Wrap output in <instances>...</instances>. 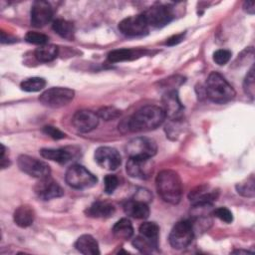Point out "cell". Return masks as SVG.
Wrapping results in <instances>:
<instances>
[{
  "label": "cell",
  "mask_w": 255,
  "mask_h": 255,
  "mask_svg": "<svg viewBox=\"0 0 255 255\" xmlns=\"http://www.w3.org/2000/svg\"><path fill=\"white\" fill-rule=\"evenodd\" d=\"M76 249L85 255H98L100 254L98 241L90 234L81 235L76 243Z\"/></svg>",
  "instance_id": "21"
},
{
  "label": "cell",
  "mask_w": 255,
  "mask_h": 255,
  "mask_svg": "<svg viewBox=\"0 0 255 255\" xmlns=\"http://www.w3.org/2000/svg\"><path fill=\"white\" fill-rule=\"evenodd\" d=\"M243 89L247 96L251 99L254 98V90H255V82H254V69L253 67L249 70L243 82Z\"/></svg>",
  "instance_id": "33"
},
{
  "label": "cell",
  "mask_w": 255,
  "mask_h": 255,
  "mask_svg": "<svg viewBox=\"0 0 255 255\" xmlns=\"http://www.w3.org/2000/svg\"><path fill=\"white\" fill-rule=\"evenodd\" d=\"M25 40L26 42L30 43V44H34V45H39V46H43L46 45L49 37L43 33H39V32H35V31H29L26 36H25Z\"/></svg>",
  "instance_id": "31"
},
{
  "label": "cell",
  "mask_w": 255,
  "mask_h": 255,
  "mask_svg": "<svg viewBox=\"0 0 255 255\" xmlns=\"http://www.w3.org/2000/svg\"><path fill=\"white\" fill-rule=\"evenodd\" d=\"M52 28L62 38L71 40L74 37L75 28L73 23H71L70 21H67L65 19H56L55 21H53Z\"/></svg>",
  "instance_id": "26"
},
{
  "label": "cell",
  "mask_w": 255,
  "mask_h": 255,
  "mask_svg": "<svg viewBox=\"0 0 255 255\" xmlns=\"http://www.w3.org/2000/svg\"><path fill=\"white\" fill-rule=\"evenodd\" d=\"M120 32L128 37H138L146 35L149 26L142 14L129 16L123 19L118 26Z\"/></svg>",
  "instance_id": "10"
},
{
  "label": "cell",
  "mask_w": 255,
  "mask_h": 255,
  "mask_svg": "<svg viewBox=\"0 0 255 255\" xmlns=\"http://www.w3.org/2000/svg\"><path fill=\"white\" fill-rule=\"evenodd\" d=\"M162 106L165 117L174 122L182 120L184 107L179 100L176 90H169L162 96Z\"/></svg>",
  "instance_id": "12"
},
{
  "label": "cell",
  "mask_w": 255,
  "mask_h": 255,
  "mask_svg": "<svg viewBox=\"0 0 255 255\" xmlns=\"http://www.w3.org/2000/svg\"><path fill=\"white\" fill-rule=\"evenodd\" d=\"M205 92L207 98L215 104H226L233 100L236 94L227 80L217 72L209 74L205 83Z\"/></svg>",
  "instance_id": "3"
},
{
  "label": "cell",
  "mask_w": 255,
  "mask_h": 255,
  "mask_svg": "<svg viewBox=\"0 0 255 255\" xmlns=\"http://www.w3.org/2000/svg\"><path fill=\"white\" fill-rule=\"evenodd\" d=\"M132 245L141 253H151L154 250L157 249L158 246V241L150 240L148 238H145L141 235H137L133 240H132Z\"/></svg>",
  "instance_id": "27"
},
{
  "label": "cell",
  "mask_w": 255,
  "mask_h": 255,
  "mask_svg": "<svg viewBox=\"0 0 255 255\" xmlns=\"http://www.w3.org/2000/svg\"><path fill=\"white\" fill-rule=\"evenodd\" d=\"M65 179L69 186L76 189L90 188L98 181L97 177L81 164L71 165L66 171Z\"/></svg>",
  "instance_id": "4"
},
{
  "label": "cell",
  "mask_w": 255,
  "mask_h": 255,
  "mask_svg": "<svg viewBox=\"0 0 255 255\" xmlns=\"http://www.w3.org/2000/svg\"><path fill=\"white\" fill-rule=\"evenodd\" d=\"M141 55H142V52L140 50L124 48V49H118L110 52L108 55V59L112 63H117V62L132 60L136 56H141Z\"/></svg>",
  "instance_id": "25"
},
{
  "label": "cell",
  "mask_w": 255,
  "mask_h": 255,
  "mask_svg": "<svg viewBox=\"0 0 255 255\" xmlns=\"http://www.w3.org/2000/svg\"><path fill=\"white\" fill-rule=\"evenodd\" d=\"M105 191L107 194H112L119 186V178L115 174H107L104 179Z\"/></svg>",
  "instance_id": "35"
},
{
  "label": "cell",
  "mask_w": 255,
  "mask_h": 255,
  "mask_svg": "<svg viewBox=\"0 0 255 255\" xmlns=\"http://www.w3.org/2000/svg\"><path fill=\"white\" fill-rule=\"evenodd\" d=\"M59 48L53 44H46L39 46L35 50V58L42 63H48L55 60L58 56Z\"/></svg>",
  "instance_id": "23"
},
{
  "label": "cell",
  "mask_w": 255,
  "mask_h": 255,
  "mask_svg": "<svg viewBox=\"0 0 255 255\" xmlns=\"http://www.w3.org/2000/svg\"><path fill=\"white\" fill-rule=\"evenodd\" d=\"M124 211L126 214L135 219H146L149 215V207L147 203L134 198L128 200L124 204Z\"/></svg>",
  "instance_id": "18"
},
{
  "label": "cell",
  "mask_w": 255,
  "mask_h": 255,
  "mask_svg": "<svg viewBox=\"0 0 255 255\" xmlns=\"http://www.w3.org/2000/svg\"><path fill=\"white\" fill-rule=\"evenodd\" d=\"M99 121L98 114L90 110L77 111L72 118L74 128L81 132H89L95 129L99 125Z\"/></svg>",
  "instance_id": "16"
},
{
  "label": "cell",
  "mask_w": 255,
  "mask_h": 255,
  "mask_svg": "<svg viewBox=\"0 0 255 255\" xmlns=\"http://www.w3.org/2000/svg\"><path fill=\"white\" fill-rule=\"evenodd\" d=\"M46 86V81L40 77H32L24 80L20 84V88L25 92H39Z\"/></svg>",
  "instance_id": "29"
},
{
  "label": "cell",
  "mask_w": 255,
  "mask_h": 255,
  "mask_svg": "<svg viewBox=\"0 0 255 255\" xmlns=\"http://www.w3.org/2000/svg\"><path fill=\"white\" fill-rule=\"evenodd\" d=\"M138 234L148 238L150 240L158 241V234H159V227L155 222L146 221L140 224L138 228Z\"/></svg>",
  "instance_id": "28"
},
{
  "label": "cell",
  "mask_w": 255,
  "mask_h": 255,
  "mask_svg": "<svg viewBox=\"0 0 255 255\" xmlns=\"http://www.w3.org/2000/svg\"><path fill=\"white\" fill-rule=\"evenodd\" d=\"M151 194L148 190L146 189H139L137 190L135 196H134V199H137V200H140V201H143L145 203H148L150 200H151Z\"/></svg>",
  "instance_id": "38"
},
{
  "label": "cell",
  "mask_w": 255,
  "mask_h": 255,
  "mask_svg": "<svg viewBox=\"0 0 255 255\" xmlns=\"http://www.w3.org/2000/svg\"><path fill=\"white\" fill-rule=\"evenodd\" d=\"M231 52L226 49H219L213 53V61L219 65L223 66L229 62L231 59Z\"/></svg>",
  "instance_id": "34"
},
{
  "label": "cell",
  "mask_w": 255,
  "mask_h": 255,
  "mask_svg": "<svg viewBox=\"0 0 255 255\" xmlns=\"http://www.w3.org/2000/svg\"><path fill=\"white\" fill-rule=\"evenodd\" d=\"M157 193L163 201L177 204L182 196V183L177 172L171 169H163L155 178Z\"/></svg>",
  "instance_id": "2"
},
{
  "label": "cell",
  "mask_w": 255,
  "mask_h": 255,
  "mask_svg": "<svg viewBox=\"0 0 255 255\" xmlns=\"http://www.w3.org/2000/svg\"><path fill=\"white\" fill-rule=\"evenodd\" d=\"M193 236V224L189 220H180L172 227L168 236V241L172 248L181 250L191 243Z\"/></svg>",
  "instance_id": "5"
},
{
  "label": "cell",
  "mask_w": 255,
  "mask_h": 255,
  "mask_svg": "<svg viewBox=\"0 0 255 255\" xmlns=\"http://www.w3.org/2000/svg\"><path fill=\"white\" fill-rule=\"evenodd\" d=\"M53 18V8L49 2L38 0L31 7V24L36 28L47 25Z\"/></svg>",
  "instance_id": "15"
},
{
  "label": "cell",
  "mask_w": 255,
  "mask_h": 255,
  "mask_svg": "<svg viewBox=\"0 0 255 255\" xmlns=\"http://www.w3.org/2000/svg\"><path fill=\"white\" fill-rule=\"evenodd\" d=\"M34 190L36 195L42 200H51L64 195L61 185L50 176L41 178L36 183Z\"/></svg>",
  "instance_id": "14"
},
{
  "label": "cell",
  "mask_w": 255,
  "mask_h": 255,
  "mask_svg": "<svg viewBox=\"0 0 255 255\" xmlns=\"http://www.w3.org/2000/svg\"><path fill=\"white\" fill-rule=\"evenodd\" d=\"M115 211L116 208L112 203L96 201L86 210V213L88 216L94 218H109L114 215Z\"/></svg>",
  "instance_id": "22"
},
{
  "label": "cell",
  "mask_w": 255,
  "mask_h": 255,
  "mask_svg": "<svg viewBox=\"0 0 255 255\" xmlns=\"http://www.w3.org/2000/svg\"><path fill=\"white\" fill-rule=\"evenodd\" d=\"M142 15L145 18L148 26L153 28H161L174 18L172 8L168 5L159 3L147 8Z\"/></svg>",
  "instance_id": "7"
},
{
  "label": "cell",
  "mask_w": 255,
  "mask_h": 255,
  "mask_svg": "<svg viewBox=\"0 0 255 255\" xmlns=\"http://www.w3.org/2000/svg\"><path fill=\"white\" fill-rule=\"evenodd\" d=\"M17 163L19 168L23 172L35 178L41 179V178L50 176L51 174V168L48 165V163L30 155L21 154L18 157Z\"/></svg>",
  "instance_id": "9"
},
{
  "label": "cell",
  "mask_w": 255,
  "mask_h": 255,
  "mask_svg": "<svg viewBox=\"0 0 255 255\" xmlns=\"http://www.w3.org/2000/svg\"><path fill=\"white\" fill-rule=\"evenodd\" d=\"M254 183H255V179L253 174H251L249 177H247L246 179H244L243 181H241L236 185V190L242 196L252 198L254 197V194H255Z\"/></svg>",
  "instance_id": "30"
},
{
  "label": "cell",
  "mask_w": 255,
  "mask_h": 255,
  "mask_svg": "<svg viewBox=\"0 0 255 255\" xmlns=\"http://www.w3.org/2000/svg\"><path fill=\"white\" fill-rule=\"evenodd\" d=\"M113 234L118 239H129L133 234V227L128 218H122L117 221L113 227Z\"/></svg>",
  "instance_id": "24"
},
{
  "label": "cell",
  "mask_w": 255,
  "mask_h": 255,
  "mask_svg": "<svg viewBox=\"0 0 255 255\" xmlns=\"http://www.w3.org/2000/svg\"><path fill=\"white\" fill-rule=\"evenodd\" d=\"M254 1H246L244 2L243 4V9L245 12H247L248 14H251L253 15L254 14V11H255V6H254Z\"/></svg>",
  "instance_id": "40"
},
{
  "label": "cell",
  "mask_w": 255,
  "mask_h": 255,
  "mask_svg": "<svg viewBox=\"0 0 255 255\" xmlns=\"http://www.w3.org/2000/svg\"><path fill=\"white\" fill-rule=\"evenodd\" d=\"M165 118L162 108L152 105L144 106L128 119L127 128L133 132L152 130L161 126Z\"/></svg>",
  "instance_id": "1"
},
{
  "label": "cell",
  "mask_w": 255,
  "mask_h": 255,
  "mask_svg": "<svg viewBox=\"0 0 255 255\" xmlns=\"http://www.w3.org/2000/svg\"><path fill=\"white\" fill-rule=\"evenodd\" d=\"M43 131L49 135L50 137L54 138V139H61L64 138L66 136V134L60 130L58 128H55L53 126H46L43 128Z\"/></svg>",
  "instance_id": "37"
},
{
  "label": "cell",
  "mask_w": 255,
  "mask_h": 255,
  "mask_svg": "<svg viewBox=\"0 0 255 255\" xmlns=\"http://www.w3.org/2000/svg\"><path fill=\"white\" fill-rule=\"evenodd\" d=\"M218 195H219V191L217 189L211 188L207 184H202L190 190L188 194V198H189V201L192 203V205L212 204L213 201L217 199Z\"/></svg>",
  "instance_id": "17"
},
{
  "label": "cell",
  "mask_w": 255,
  "mask_h": 255,
  "mask_svg": "<svg viewBox=\"0 0 255 255\" xmlns=\"http://www.w3.org/2000/svg\"><path fill=\"white\" fill-rule=\"evenodd\" d=\"M13 219L16 225L22 228H26L33 224L35 219V211L30 205H20L14 211Z\"/></svg>",
  "instance_id": "20"
},
{
  "label": "cell",
  "mask_w": 255,
  "mask_h": 255,
  "mask_svg": "<svg viewBox=\"0 0 255 255\" xmlns=\"http://www.w3.org/2000/svg\"><path fill=\"white\" fill-rule=\"evenodd\" d=\"M40 153L44 158L56 161L61 164H65L71 161L74 157V152L68 148H42Z\"/></svg>",
  "instance_id": "19"
},
{
  "label": "cell",
  "mask_w": 255,
  "mask_h": 255,
  "mask_svg": "<svg viewBox=\"0 0 255 255\" xmlns=\"http://www.w3.org/2000/svg\"><path fill=\"white\" fill-rule=\"evenodd\" d=\"M75 97V92L69 88L53 87L44 91L39 101L49 108H62L68 105Z\"/></svg>",
  "instance_id": "6"
},
{
  "label": "cell",
  "mask_w": 255,
  "mask_h": 255,
  "mask_svg": "<svg viewBox=\"0 0 255 255\" xmlns=\"http://www.w3.org/2000/svg\"><path fill=\"white\" fill-rule=\"evenodd\" d=\"M95 160L102 168L116 170L122 163V156L114 147L100 146L95 151Z\"/></svg>",
  "instance_id": "13"
},
{
  "label": "cell",
  "mask_w": 255,
  "mask_h": 255,
  "mask_svg": "<svg viewBox=\"0 0 255 255\" xmlns=\"http://www.w3.org/2000/svg\"><path fill=\"white\" fill-rule=\"evenodd\" d=\"M184 38V33H180V34H176V35H173L171 36L170 38H168L165 42V45H168V46H173V45H176L178 43H180Z\"/></svg>",
  "instance_id": "39"
},
{
  "label": "cell",
  "mask_w": 255,
  "mask_h": 255,
  "mask_svg": "<svg viewBox=\"0 0 255 255\" xmlns=\"http://www.w3.org/2000/svg\"><path fill=\"white\" fill-rule=\"evenodd\" d=\"M154 163L151 157H129L126 169L127 173L137 179H147L153 172Z\"/></svg>",
  "instance_id": "11"
},
{
  "label": "cell",
  "mask_w": 255,
  "mask_h": 255,
  "mask_svg": "<svg viewBox=\"0 0 255 255\" xmlns=\"http://www.w3.org/2000/svg\"><path fill=\"white\" fill-rule=\"evenodd\" d=\"M97 114L100 119H103L105 121H113L118 119L122 113L115 107H104L100 109Z\"/></svg>",
  "instance_id": "32"
},
{
  "label": "cell",
  "mask_w": 255,
  "mask_h": 255,
  "mask_svg": "<svg viewBox=\"0 0 255 255\" xmlns=\"http://www.w3.org/2000/svg\"><path fill=\"white\" fill-rule=\"evenodd\" d=\"M212 214L225 223H231L233 220L232 212L226 207H218L212 211Z\"/></svg>",
  "instance_id": "36"
},
{
  "label": "cell",
  "mask_w": 255,
  "mask_h": 255,
  "mask_svg": "<svg viewBox=\"0 0 255 255\" xmlns=\"http://www.w3.org/2000/svg\"><path fill=\"white\" fill-rule=\"evenodd\" d=\"M126 152L128 157H152L157 150L156 142L145 136H137L126 144Z\"/></svg>",
  "instance_id": "8"
}]
</instances>
